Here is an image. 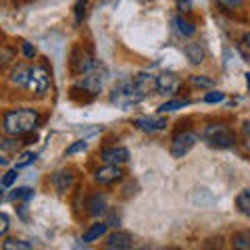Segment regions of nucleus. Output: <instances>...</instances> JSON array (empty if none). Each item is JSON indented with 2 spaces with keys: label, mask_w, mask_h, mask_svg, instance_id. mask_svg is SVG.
I'll return each mask as SVG.
<instances>
[{
  "label": "nucleus",
  "mask_w": 250,
  "mask_h": 250,
  "mask_svg": "<svg viewBox=\"0 0 250 250\" xmlns=\"http://www.w3.org/2000/svg\"><path fill=\"white\" fill-rule=\"evenodd\" d=\"M40 123V115L34 108H17V111H11L4 115L2 127L9 136H25L29 131H34Z\"/></svg>",
  "instance_id": "f257e3e1"
},
{
  "label": "nucleus",
  "mask_w": 250,
  "mask_h": 250,
  "mask_svg": "<svg viewBox=\"0 0 250 250\" xmlns=\"http://www.w3.org/2000/svg\"><path fill=\"white\" fill-rule=\"evenodd\" d=\"M142 100H144V96L136 90V85L131 83V80L121 82L111 94V103L117 104L119 108H129L131 104H138V103H142Z\"/></svg>",
  "instance_id": "f03ea898"
},
{
  "label": "nucleus",
  "mask_w": 250,
  "mask_h": 250,
  "mask_svg": "<svg viewBox=\"0 0 250 250\" xmlns=\"http://www.w3.org/2000/svg\"><path fill=\"white\" fill-rule=\"evenodd\" d=\"M205 140L213 148H233L236 146V136L228 125H208L205 129Z\"/></svg>",
  "instance_id": "7ed1b4c3"
},
{
  "label": "nucleus",
  "mask_w": 250,
  "mask_h": 250,
  "mask_svg": "<svg viewBox=\"0 0 250 250\" xmlns=\"http://www.w3.org/2000/svg\"><path fill=\"white\" fill-rule=\"evenodd\" d=\"M196 142H198L196 134H192V131H179V134H175L173 140H171V156H173V159H184Z\"/></svg>",
  "instance_id": "20e7f679"
},
{
  "label": "nucleus",
  "mask_w": 250,
  "mask_h": 250,
  "mask_svg": "<svg viewBox=\"0 0 250 250\" xmlns=\"http://www.w3.org/2000/svg\"><path fill=\"white\" fill-rule=\"evenodd\" d=\"M94 67V59H92V52L85 50L83 46H77L71 54V73L73 75H83L88 73L90 69Z\"/></svg>",
  "instance_id": "39448f33"
},
{
  "label": "nucleus",
  "mask_w": 250,
  "mask_h": 250,
  "mask_svg": "<svg viewBox=\"0 0 250 250\" xmlns=\"http://www.w3.org/2000/svg\"><path fill=\"white\" fill-rule=\"evenodd\" d=\"M104 80H106L104 71H100V69H94V67H92L90 71L85 73L83 80H82L80 88H82L83 92H88L90 96H96V94H100V90H103Z\"/></svg>",
  "instance_id": "423d86ee"
},
{
  "label": "nucleus",
  "mask_w": 250,
  "mask_h": 250,
  "mask_svg": "<svg viewBox=\"0 0 250 250\" xmlns=\"http://www.w3.org/2000/svg\"><path fill=\"white\" fill-rule=\"evenodd\" d=\"M50 85V75L46 71V67H31L29 71V82H27V88H31L38 94H44Z\"/></svg>",
  "instance_id": "0eeeda50"
},
{
  "label": "nucleus",
  "mask_w": 250,
  "mask_h": 250,
  "mask_svg": "<svg viewBox=\"0 0 250 250\" xmlns=\"http://www.w3.org/2000/svg\"><path fill=\"white\" fill-rule=\"evenodd\" d=\"M121 175H123L121 167L119 165H111V163H108L106 167H100L96 173H94V179H96V184H100V186H111L115 182H119Z\"/></svg>",
  "instance_id": "6e6552de"
},
{
  "label": "nucleus",
  "mask_w": 250,
  "mask_h": 250,
  "mask_svg": "<svg viewBox=\"0 0 250 250\" xmlns=\"http://www.w3.org/2000/svg\"><path fill=\"white\" fill-rule=\"evenodd\" d=\"M134 125L144 134H156V131L165 129L167 119L165 117H140V119L134 121Z\"/></svg>",
  "instance_id": "1a4fd4ad"
},
{
  "label": "nucleus",
  "mask_w": 250,
  "mask_h": 250,
  "mask_svg": "<svg viewBox=\"0 0 250 250\" xmlns=\"http://www.w3.org/2000/svg\"><path fill=\"white\" fill-rule=\"evenodd\" d=\"M131 83L136 85V90L142 94V96H150L152 92H156V77L150 73H138L131 77Z\"/></svg>",
  "instance_id": "9d476101"
},
{
  "label": "nucleus",
  "mask_w": 250,
  "mask_h": 250,
  "mask_svg": "<svg viewBox=\"0 0 250 250\" xmlns=\"http://www.w3.org/2000/svg\"><path fill=\"white\" fill-rule=\"evenodd\" d=\"M103 161L111 163V165H123V163L129 161V150L123 146H115V148H104L103 150Z\"/></svg>",
  "instance_id": "9b49d317"
},
{
  "label": "nucleus",
  "mask_w": 250,
  "mask_h": 250,
  "mask_svg": "<svg viewBox=\"0 0 250 250\" xmlns=\"http://www.w3.org/2000/svg\"><path fill=\"white\" fill-rule=\"evenodd\" d=\"M179 88V77L175 73H161L156 77V92L159 94H173Z\"/></svg>",
  "instance_id": "f8f14e48"
},
{
  "label": "nucleus",
  "mask_w": 250,
  "mask_h": 250,
  "mask_svg": "<svg viewBox=\"0 0 250 250\" xmlns=\"http://www.w3.org/2000/svg\"><path fill=\"white\" fill-rule=\"evenodd\" d=\"M106 210H108L106 194L104 192H94L92 196L88 198V213L92 217H100V215H104Z\"/></svg>",
  "instance_id": "ddd939ff"
},
{
  "label": "nucleus",
  "mask_w": 250,
  "mask_h": 250,
  "mask_svg": "<svg viewBox=\"0 0 250 250\" xmlns=\"http://www.w3.org/2000/svg\"><path fill=\"white\" fill-rule=\"evenodd\" d=\"M71 184H73V171L71 169H62V171H57V173L52 175V186L59 194H65L69 188H71Z\"/></svg>",
  "instance_id": "4468645a"
},
{
  "label": "nucleus",
  "mask_w": 250,
  "mask_h": 250,
  "mask_svg": "<svg viewBox=\"0 0 250 250\" xmlns=\"http://www.w3.org/2000/svg\"><path fill=\"white\" fill-rule=\"evenodd\" d=\"M104 246L111 248V250H127V248H131V236L125 231H115L106 238Z\"/></svg>",
  "instance_id": "2eb2a0df"
},
{
  "label": "nucleus",
  "mask_w": 250,
  "mask_h": 250,
  "mask_svg": "<svg viewBox=\"0 0 250 250\" xmlns=\"http://www.w3.org/2000/svg\"><path fill=\"white\" fill-rule=\"evenodd\" d=\"M184 54L188 57V61L192 62V65H200L202 61H205V48L198 44V42H188L186 46H184Z\"/></svg>",
  "instance_id": "dca6fc26"
},
{
  "label": "nucleus",
  "mask_w": 250,
  "mask_h": 250,
  "mask_svg": "<svg viewBox=\"0 0 250 250\" xmlns=\"http://www.w3.org/2000/svg\"><path fill=\"white\" fill-rule=\"evenodd\" d=\"M29 71L31 67L27 65H17L13 69V75H11V82L15 85H21V88H27V82H29Z\"/></svg>",
  "instance_id": "f3484780"
},
{
  "label": "nucleus",
  "mask_w": 250,
  "mask_h": 250,
  "mask_svg": "<svg viewBox=\"0 0 250 250\" xmlns=\"http://www.w3.org/2000/svg\"><path fill=\"white\" fill-rule=\"evenodd\" d=\"M173 23H175V27H177L179 34L186 36V38L194 36V31H196V25H194V23H192L190 19L182 17V15H179V17H175V19H173Z\"/></svg>",
  "instance_id": "a211bd4d"
},
{
  "label": "nucleus",
  "mask_w": 250,
  "mask_h": 250,
  "mask_svg": "<svg viewBox=\"0 0 250 250\" xmlns=\"http://www.w3.org/2000/svg\"><path fill=\"white\" fill-rule=\"evenodd\" d=\"M106 228H108L106 223H96V225H92V228L83 233V242H94V240L103 238L104 233H106Z\"/></svg>",
  "instance_id": "6ab92c4d"
},
{
  "label": "nucleus",
  "mask_w": 250,
  "mask_h": 250,
  "mask_svg": "<svg viewBox=\"0 0 250 250\" xmlns=\"http://www.w3.org/2000/svg\"><path fill=\"white\" fill-rule=\"evenodd\" d=\"M236 205L242 215H250V190H242L236 198Z\"/></svg>",
  "instance_id": "aec40b11"
},
{
  "label": "nucleus",
  "mask_w": 250,
  "mask_h": 250,
  "mask_svg": "<svg viewBox=\"0 0 250 250\" xmlns=\"http://www.w3.org/2000/svg\"><path fill=\"white\" fill-rule=\"evenodd\" d=\"M2 248L4 250H29V248H34V244L23 242V240H17V238H9V240L2 242Z\"/></svg>",
  "instance_id": "412c9836"
},
{
  "label": "nucleus",
  "mask_w": 250,
  "mask_h": 250,
  "mask_svg": "<svg viewBox=\"0 0 250 250\" xmlns=\"http://www.w3.org/2000/svg\"><path fill=\"white\" fill-rule=\"evenodd\" d=\"M231 246L233 248H240V250H248L250 248V233L248 231L236 233V236L231 238Z\"/></svg>",
  "instance_id": "4be33fe9"
},
{
  "label": "nucleus",
  "mask_w": 250,
  "mask_h": 250,
  "mask_svg": "<svg viewBox=\"0 0 250 250\" xmlns=\"http://www.w3.org/2000/svg\"><path fill=\"white\" fill-rule=\"evenodd\" d=\"M190 104V100H167L165 104L159 106L161 113H173V111H179V108H184Z\"/></svg>",
  "instance_id": "5701e85b"
},
{
  "label": "nucleus",
  "mask_w": 250,
  "mask_h": 250,
  "mask_svg": "<svg viewBox=\"0 0 250 250\" xmlns=\"http://www.w3.org/2000/svg\"><path fill=\"white\" fill-rule=\"evenodd\" d=\"M31 196H34V190H31V188H17V190H13L9 194L11 200H29Z\"/></svg>",
  "instance_id": "b1692460"
},
{
  "label": "nucleus",
  "mask_w": 250,
  "mask_h": 250,
  "mask_svg": "<svg viewBox=\"0 0 250 250\" xmlns=\"http://www.w3.org/2000/svg\"><path fill=\"white\" fill-rule=\"evenodd\" d=\"M38 159L36 156V152H21L19 154V159H17V163H15V169H23V167H27V165H31V163H34Z\"/></svg>",
  "instance_id": "393cba45"
},
{
  "label": "nucleus",
  "mask_w": 250,
  "mask_h": 250,
  "mask_svg": "<svg viewBox=\"0 0 250 250\" xmlns=\"http://www.w3.org/2000/svg\"><path fill=\"white\" fill-rule=\"evenodd\" d=\"M19 144L21 142H17V136H13V138H2L0 140V148H2V150H6V152H17L19 150Z\"/></svg>",
  "instance_id": "a878e982"
},
{
  "label": "nucleus",
  "mask_w": 250,
  "mask_h": 250,
  "mask_svg": "<svg viewBox=\"0 0 250 250\" xmlns=\"http://www.w3.org/2000/svg\"><path fill=\"white\" fill-rule=\"evenodd\" d=\"M85 148H88V142H85V140H77V142H73L71 146L67 148V156H73L77 152H83Z\"/></svg>",
  "instance_id": "bb28decb"
},
{
  "label": "nucleus",
  "mask_w": 250,
  "mask_h": 250,
  "mask_svg": "<svg viewBox=\"0 0 250 250\" xmlns=\"http://www.w3.org/2000/svg\"><path fill=\"white\" fill-rule=\"evenodd\" d=\"M15 179H17V169H11V171H6L4 177H2V188H9L15 184Z\"/></svg>",
  "instance_id": "cd10ccee"
},
{
  "label": "nucleus",
  "mask_w": 250,
  "mask_h": 250,
  "mask_svg": "<svg viewBox=\"0 0 250 250\" xmlns=\"http://www.w3.org/2000/svg\"><path fill=\"white\" fill-rule=\"evenodd\" d=\"M9 228H11V219H9V215L0 213V236H4V233L9 231Z\"/></svg>",
  "instance_id": "c85d7f7f"
},
{
  "label": "nucleus",
  "mask_w": 250,
  "mask_h": 250,
  "mask_svg": "<svg viewBox=\"0 0 250 250\" xmlns=\"http://www.w3.org/2000/svg\"><path fill=\"white\" fill-rule=\"evenodd\" d=\"M192 83H194V85H198V88H210V85H213V80H207V77L194 75V77H192Z\"/></svg>",
  "instance_id": "c756f323"
},
{
  "label": "nucleus",
  "mask_w": 250,
  "mask_h": 250,
  "mask_svg": "<svg viewBox=\"0 0 250 250\" xmlns=\"http://www.w3.org/2000/svg\"><path fill=\"white\" fill-rule=\"evenodd\" d=\"M221 6H225V9H240L242 4H244V0H217Z\"/></svg>",
  "instance_id": "7c9ffc66"
},
{
  "label": "nucleus",
  "mask_w": 250,
  "mask_h": 250,
  "mask_svg": "<svg viewBox=\"0 0 250 250\" xmlns=\"http://www.w3.org/2000/svg\"><path fill=\"white\" fill-rule=\"evenodd\" d=\"M205 100L207 103H223L225 96H223V92H210V94L205 96Z\"/></svg>",
  "instance_id": "2f4dec72"
},
{
  "label": "nucleus",
  "mask_w": 250,
  "mask_h": 250,
  "mask_svg": "<svg viewBox=\"0 0 250 250\" xmlns=\"http://www.w3.org/2000/svg\"><path fill=\"white\" fill-rule=\"evenodd\" d=\"M83 11H85V0H80V2H77V6H75V21H77V23H82Z\"/></svg>",
  "instance_id": "473e14b6"
},
{
  "label": "nucleus",
  "mask_w": 250,
  "mask_h": 250,
  "mask_svg": "<svg viewBox=\"0 0 250 250\" xmlns=\"http://www.w3.org/2000/svg\"><path fill=\"white\" fill-rule=\"evenodd\" d=\"M23 57L25 59H34L36 57V48L29 42H23Z\"/></svg>",
  "instance_id": "72a5a7b5"
},
{
  "label": "nucleus",
  "mask_w": 250,
  "mask_h": 250,
  "mask_svg": "<svg viewBox=\"0 0 250 250\" xmlns=\"http://www.w3.org/2000/svg\"><path fill=\"white\" fill-rule=\"evenodd\" d=\"M13 57H15V52L11 48H4L2 52H0V65H6V62H9Z\"/></svg>",
  "instance_id": "f704fd0d"
},
{
  "label": "nucleus",
  "mask_w": 250,
  "mask_h": 250,
  "mask_svg": "<svg viewBox=\"0 0 250 250\" xmlns=\"http://www.w3.org/2000/svg\"><path fill=\"white\" fill-rule=\"evenodd\" d=\"M177 6H179V11H184V13H190L192 11V0H175Z\"/></svg>",
  "instance_id": "c9c22d12"
},
{
  "label": "nucleus",
  "mask_w": 250,
  "mask_h": 250,
  "mask_svg": "<svg viewBox=\"0 0 250 250\" xmlns=\"http://www.w3.org/2000/svg\"><path fill=\"white\" fill-rule=\"evenodd\" d=\"M6 163H9V161H6V159H4V156H2V154H0V167H4V165H6Z\"/></svg>",
  "instance_id": "e433bc0d"
},
{
  "label": "nucleus",
  "mask_w": 250,
  "mask_h": 250,
  "mask_svg": "<svg viewBox=\"0 0 250 250\" xmlns=\"http://www.w3.org/2000/svg\"><path fill=\"white\" fill-rule=\"evenodd\" d=\"M2 200H4V192H2V190H0V202H2Z\"/></svg>",
  "instance_id": "4c0bfd02"
}]
</instances>
